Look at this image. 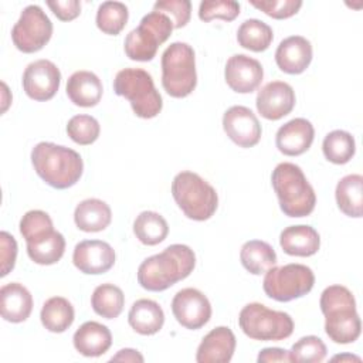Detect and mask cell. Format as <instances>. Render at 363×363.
I'll return each mask as SVG.
<instances>
[{"instance_id":"obj_1","label":"cell","mask_w":363,"mask_h":363,"mask_svg":"<svg viewBox=\"0 0 363 363\" xmlns=\"http://www.w3.org/2000/svg\"><path fill=\"white\" fill-rule=\"evenodd\" d=\"M194 267V251L184 244H172L139 265L138 282L147 291L160 292L187 278Z\"/></svg>"},{"instance_id":"obj_2","label":"cell","mask_w":363,"mask_h":363,"mask_svg":"<svg viewBox=\"0 0 363 363\" xmlns=\"http://www.w3.org/2000/svg\"><path fill=\"white\" fill-rule=\"evenodd\" d=\"M320 311L325 315V332L330 340L347 345L357 340L362 322L353 294L343 285H330L320 295Z\"/></svg>"},{"instance_id":"obj_3","label":"cell","mask_w":363,"mask_h":363,"mask_svg":"<svg viewBox=\"0 0 363 363\" xmlns=\"http://www.w3.org/2000/svg\"><path fill=\"white\" fill-rule=\"evenodd\" d=\"M31 163L48 186L60 190L74 186L84 172L78 152L51 142H40L33 147Z\"/></svg>"},{"instance_id":"obj_4","label":"cell","mask_w":363,"mask_h":363,"mask_svg":"<svg viewBox=\"0 0 363 363\" xmlns=\"http://www.w3.org/2000/svg\"><path fill=\"white\" fill-rule=\"evenodd\" d=\"M279 207L288 217H306L316 204V194L302 169L289 162L277 164L271 174Z\"/></svg>"},{"instance_id":"obj_5","label":"cell","mask_w":363,"mask_h":363,"mask_svg":"<svg viewBox=\"0 0 363 363\" xmlns=\"http://www.w3.org/2000/svg\"><path fill=\"white\" fill-rule=\"evenodd\" d=\"M172 196L184 216L194 221L208 220L218 206L216 189L197 173L189 170L174 176Z\"/></svg>"},{"instance_id":"obj_6","label":"cell","mask_w":363,"mask_h":363,"mask_svg":"<svg viewBox=\"0 0 363 363\" xmlns=\"http://www.w3.org/2000/svg\"><path fill=\"white\" fill-rule=\"evenodd\" d=\"M113 91L130 102L132 111L139 118H155L163 108L162 95L155 88L152 75L142 68L121 69L113 79Z\"/></svg>"},{"instance_id":"obj_7","label":"cell","mask_w":363,"mask_h":363,"mask_svg":"<svg viewBox=\"0 0 363 363\" xmlns=\"http://www.w3.org/2000/svg\"><path fill=\"white\" fill-rule=\"evenodd\" d=\"M162 85L173 98L190 95L197 85L196 55L187 43H172L162 54Z\"/></svg>"},{"instance_id":"obj_8","label":"cell","mask_w":363,"mask_h":363,"mask_svg":"<svg viewBox=\"0 0 363 363\" xmlns=\"http://www.w3.org/2000/svg\"><path fill=\"white\" fill-rule=\"evenodd\" d=\"M238 325L244 335L254 340H284L294 332L289 313L274 311L259 302L247 303L238 315Z\"/></svg>"},{"instance_id":"obj_9","label":"cell","mask_w":363,"mask_h":363,"mask_svg":"<svg viewBox=\"0 0 363 363\" xmlns=\"http://www.w3.org/2000/svg\"><path fill=\"white\" fill-rule=\"evenodd\" d=\"M173 28V21L164 13H147L142 17L139 26L125 37V54L133 61L153 60L159 45L172 35Z\"/></svg>"},{"instance_id":"obj_10","label":"cell","mask_w":363,"mask_h":363,"mask_svg":"<svg viewBox=\"0 0 363 363\" xmlns=\"http://www.w3.org/2000/svg\"><path fill=\"white\" fill-rule=\"evenodd\" d=\"M315 284L313 271L303 264L272 267L265 272L262 288L268 298L289 302L309 294Z\"/></svg>"},{"instance_id":"obj_11","label":"cell","mask_w":363,"mask_h":363,"mask_svg":"<svg viewBox=\"0 0 363 363\" xmlns=\"http://www.w3.org/2000/svg\"><path fill=\"white\" fill-rule=\"evenodd\" d=\"M51 35L52 23L37 4L23 9L18 21L11 28L13 44L26 54L40 51L50 41Z\"/></svg>"},{"instance_id":"obj_12","label":"cell","mask_w":363,"mask_h":363,"mask_svg":"<svg viewBox=\"0 0 363 363\" xmlns=\"http://www.w3.org/2000/svg\"><path fill=\"white\" fill-rule=\"evenodd\" d=\"M172 312L182 326L196 330L210 320L211 305L201 291L196 288H184L173 296Z\"/></svg>"},{"instance_id":"obj_13","label":"cell","mask_w":363,"mask_h":363,"mask_svg":"<svg viewBox=\"0 0 363 363\" xmlns=\"http://www.w3.org/2000/svg\"><path fill=\"white\" fill-rule=\"evenodd\" d=\"M61 82V72L50 60H37L27 65L23 74V88L28 98L34 101L51 99Z\"/></svg>"},{"instance_id":"obj_14","label":"cell","mask_w":363,"mask_h":363,"mask_svg":"<svg viewBox=\"0 0 363 363\" xmlns=\"http://www.w3.org/2000/svg\"><path fill=\"white\" fill-rule=\"evenodd\" d=\"M223 128L227 136L240 147L255 146L262 133L255 113L242 105H234L224 112Z\"/></svg>"},{"instance_id":"obj_15","label":"cell","mask_w":363,"mask_h":363,"mask_svg":"<svg viewBox=\"0 0 363 363\" xmlns=\"http://www.w3.org/2000/svg\"><path fill=\"white\" fill-rule=\"evenodd\" d=\"M224 78L234 92L251 94L261 85L264 69L258 60L245 54H235L227 60Z\"/></svg>"},{"instance_id":"obj_16","label":"cell","mask_w":363,"mask_h":363,"mask_svg":"<svg viewBox=\"0 0 363 363\" xmlns=\"http://www.w3.org/2000/svg\"><path fill=\"white\" fill-rule=\"evenodd\" d=\"M113 248L102 240H84L78 242L72 252L74 265L88 275L108 272L115 264Z\"/></svg>"},{"instance_id":"obj_17","label":"cell","mask_w":363,"mask_h":363,"mask_svg":"<svg viewBox=\"0 0 363 363\" xmlns=\"http://www.w3.org/2000/svg\"><path fill=\"white\" fill-rule=\"evenodd\" d=\"M258 113L269 121H278L292 112L295 106V92L284 81H271L264 85L255 99Z\"/></svg>"},{"instance_id":"obj_18","label":"cell","mask_w":363,"mask_h":363,"mask_svg":"<svg viewBox=\"0 0 363 363\" xmlns=\"http://www.w3.org/2000/svg\"><path fill=\"white\" fill-rule=\"evenodd\" d=\"M312 61V45L302 35H291L284 38L277 51L275 62L282 72L296 75L302 74Z\"/></svg>"},{"instance_id":"obj_19","label":"cell","mask_w":363,"mask_h":363,"mask_svg":"<svg viewBox=\"0 0 363 363\" xmlns=\"http://www.w3.org/2000/svg\"><path fill=\"white\" fill-rule=\"evenodd\" d=\"M313 138V125L305 118H295L278 129L275 145L286 156H299L311 147Z\"/></svg>"},{"instance_id":"obj_20","label":"cell","mask_w":363,"mask_h":363,"mask_svg":"<svg viewBox=\"0 0 363 363\" xmlns=\"http://www.w3.org/2000/svg\"><path fill=\"white\" fill-rule=\"evenodd\" d=\"M235 336L227 326L211 329L200 342L196 353L199 363H228L235 350Z\"/></svg>"},{"instance_id":"obj_21","label":"cell","mask_w":363,"mask_h":363,"mask_svg":"<svg viewBox=\"0 0 363 363\" xmlns=\"http://www.w3.org/2000/svg\"><path fill=\"white\" fill-rule=\"evenodd\" d=\"M33 311V296L30 291L18 284L10 282L0 288V313L11 323L24 322Z\"/></svg>"},{"instance_id":"obj_22","label":"cell","mask_w":363,"mask_h":363,"mask_svg":"<svg viewBox=\"0 0 363 363\" xmlns=\"http://www.w3.org/2000/svg\"><path fill=\"white\" fill-rule=\"evenodd\" d=\"M74 347L86 357H98L108 352L112 345V335L108 326L88 320L82 323L72 336Z\"/></svg>"},{"instance_id":"obj_23","label":"cell","mask_w":363,"mask_h":363,"mask_svg":"<svg viewBox=\"0 0 363 363\" xmlns=\"http://www.w3.org/2000/svg\"><path fill=\"white\" fill-rule=\"evenodd\" d=\"M279 245L288 255L311 257L318 252L320 247V237L311 225H289L282 230L279 235Z\"/></svg>"},{"instance_id":"obj_24","label":"cell","mask_w":363,"mask_h":363,"mask_svg":"<svg viewBox=\"0 0 363 363\" xmlns=\"http://www.w3.org/2000/svg\"><path fill=\"white\" fill-rule=\"evenodd\" d=\"M67 95L77 106H95L102 98V82L91 71H77L67 81Z\"/></svg>"},{"instance_id":"obj_25","label":"cell","mask_w":363,"mask_h":363,"mask_svg":"<svg viewBox=\"0 0 363 363\" xmlns=\"http://www.w3.org/2000/svg\"><path fill=\"white\" fill-rule=\"evenodd\" d=\"M26 242L28 257L40 265H52L58 262L65 251V238L54 228L47 230Z\"/></svg>"},{"instance_id":"obj_26","label":"cell","mask_w":363,"mask_h":363,"mask_svg":"<svg viewBox=\"0 0 363 363\" xmlns=\"http://www.w3.org/2000/svg\"><path fill=\"white\" fill-rule=\"evenodd\" d=\"M128 322L139 335H155L164 323V312L156 301L138 299L129 309Z\"/></svg>"},{"instance_id":"obj_27","label":"cell","mask_w":363,"mask_h":363,"mask_svg":"<svg viewBox=\"0 0 363 363\" xmlns=\"http://www.w3.org/2000/svg\"><path fill=\"white\" fill-rule=\"evenodd\" d=\"M111 207L99 199L82 200L74 211L75 225L85 233L102 231L111 224Z\"/></svg>"},{"instance_id":"obj_28","label":"cell","mask_w":363,"mask_h":363,"mask_svg":"<svg viewBox=\"0 0 363 363\" xmlns=\"http://www.w3.org/2000/svg\"><path fill=\"white\" fill-rule=\"evenodd\" d=\"M335 197L339 210L359 218L363 214V177L362 174H347L336 184Z\"/></svg>"},{"instance_id":"obj_29","label":"cell","mask_w":363,"mask_h":363,"mask_svg":"<svg viewBox=\"0 0 363 363\" xmlns=\"http://www.w3.org/2000/svg\"><path fill=\"white\" fill-rule=\"evenodd\" d=\"M242 267L252 275H261L277 264L274 248L261 240H250L242 244L240 251Z\"/></svg>"},{"instance_id":"obj_30","label":"cell","mask_w":363,"mask_h":363,"mask_svg":"<svg viewBox=\"0 0 363 363\" xmlns=\"http://www.w3.org/2000/svg\"><path fill=\"white\" fill-rule=\"evenodd\" d=\"M40 319L43 326L52 333L65 332L75 319L72 303L62 296L47 299L41 308Z\"/></svg>"},{"instance_id":"obj_31","label":"cell","mask_w":363,"mask_h":363,"mask_svg":"<svg viewBox=\"0 0 363 363\" xmlns=\"http://www.w3.org/2000/svg\"><path fill=\"white\" fill-rule=\"evenodd\" d=\"M133 234L145 245H156L166 240L169 225L156 211H142L133 221Z\"/></svg>"},{"instance_id":"obj_32","label":"cell","mask_w":363,"mask_h":363,"mask_svg":"<svg viewBox=\"0 0 363 363\" xmlns=\"http://www.w3.org/2000/svg\"><path fill=\"white\" fill-rule=\"evenodd\" d=\"M125 305V295L122 289L113 284L98 285L91 296V306L94 312L105 319H115L121 315Z\"/></svg>"},{"instance_id":"obj_33","label":"cell","mask_w":363,"mask_h":363,"mask_svg":"<svg viewBox=\"0 0 363 363\" xmlns=\"http://www.w3.org/2000/svg\"><path fill=\"white\" fill-rule=\"evenodd\" d=\"M274 40L272 28L258 20V18H248L237 30V41L242 48H247L254 52L265 51Z\"/></svg>"},{"instance_id":"obj_34","label":"cell","mask_w":363,"mask_h":363,"mask_svg":"<svg viewBox=\"0 0 363 363\" xmlns=\"http://www.w3.org/2000/svg\"><path fill=\"white\" fill-rule=\"evenodd\" d=\"M322 150L329 162L335 164H345L354 156V138L346 130H332L325 136Z\"/></svg>"},{"instance_id":"obj_35","label":"cell","mask_w":363,"mask_h":363,"mask_svg":"<svg viewBox=\"0 0 363 363\" xmlns=\"http://www.w3.org/2000/svg\"><path fill=\"white\" fill-rule=\"evenodd\" d=\"M128 17L129 11L123 3L104 1L96 11V27L108 35H118L125 28Z\"/></svg>"},{"instance_id":"obj_36","label":"cell","mask_w":363,"mask_h":363,"mask_svg":"<svg viewBox=\"0 0 363 363\" xmlns=\"http://www.w3.org/2000/svg\"><path fill=\"white\" fill-rule=\"evenodd\" d=\"M328 349L320 337L309 335L295 342L289 350L292 362L320 363L326 357Z\"/></svg>"},{"instance_id":"obj_37","label":"cell","mask_w":363,"mask_h":363,"mask_svg":"<svg viewBox=\"0 0 363 363\" xmlns=\"http://www.w3.org/2000/svg\"><path fill=\"white\" fill-rule=\"evenodd\" d=\"M101 132L99 122L91 115H75L67 123V133L78 145L94 143Z\"/></svg>"},{"instance_id":"obj_38","label":"cell","mask_w":363,"mask_h":363,"mask_svg":"<svg viewBox=\"0 0 363 363\" xmlns=\"http://www.w3.org/2000/svg\"><path fill=\"white\" fill-rule=\"evenodd\" d=\"M240 14V3L233 0H206L200 3L199 18L208 23L214 18L233 21Z\"/></svg>"},{"instance_id":"obj_39","label":"cell","mask_w":363,"mask_h":363,"mask_svg":"<svg viewBox=\"0 0 363 363\" xmlns=\"http://www.w3.org/2000/svg\"><path fill=\"white\" fill-rule=\"evenodd\" d=\"M54 228L51 217L43 210H30L20 220V233L26 241Z\"/></svg>"},{"instance_id":"obj_40","label":"cell","mask_w":363,"mask_h":363,"mask_svg":"<svg viewBox=\"0 0 363 363\" xmlns=\"http://www.w3.org/2000/svg\"><path fill=\"white\" fill-rule=\"evenodd\" d=\"M153 11L164 13L173 21L174 28H182L190 21L191 3L190 0H162L153 4Z\"/></svg>"},{"instance_id":"obj_41","label":"cell","mask_w":363,"mask_h":363,"mask_svg":"<svg viewBox=\"0 0 363 363\" xmlns=\"http://www.w3.org/2000/svg\"><path fill=\"white\" fill-rule=\"evenodd\" d=\"M251 6L264 11L267 16L272 18L282 20V18H289L295 16L302 7V1L301 0H261V1L252 0Z\"/></svg>"},{"instance_id":"obj_42","label":"cell","mask_w":363,"mask_h":363,"mask_svg":"<svg viewBox=\"0 0 363 363\" xmlns=\"http://www.w3.org/2000/svg\"><path fill=\"white\" fill-rule=\"evenodd\" d=\"M17 258V242L7 231L0 233V261L1 272L0 277H6L16 265Z\"/></svg>"},{"instance_id":"obj_43","label":"cell","mask_w":363,"mask_h":363,"mask_svg":"<svg viewBox=\"0 0 363 363\" xmlns=\"http://www.w3.org/2000/svg\"><path fill=\"white\" fill-rule=\"evenodd\" d=\"M47 6L61 21H71L81 13V3L78 0H48Z\"/></svg>"},{"instance_id":"obj_44","label":"cell","mask_w":363,"mask_h":363,"mask_svg":"<svg viewBox=\"0 0 363 363\" xmlns=\"http://www.w3.org/2000/svg\"><path fill=\"white\" fill-rule=\"evenodd\" d=\"M257 360L259 363H271V362H279V363H286L292 362L289 350L281 349V347H265L259 350Z\"/></svg>"},{"instance_id":"obj_45","label":"cell","mask_w":363,"mask_h":363,"mask_svg":"<svg viewBox=\"0 0 363 363\" xmlns=\"http://www.w3.org/2000/svg\"><path fill=\"white\" fill-rule=\"evenodd\" d=\"M143 356L135 349H121L115 356L111 357V362H139L142 363Z\"/></svg>"},{"instance_id":"obj_46","label":"cell","mask_w":363,"mask_h":363,"mask_svg":"<svg viewBox=\"0 0 363 363\" xmlns=\"http://www.w3.org/2000/svg\"><path fill=\"white\" fill-rule=\"evenodd\" d=\"M332 360H333V362H336V360H340V362H343V360H354V362H360V357L353 356V354H337V356H333V357H332Z\"/></svg>"}]
</instances>
